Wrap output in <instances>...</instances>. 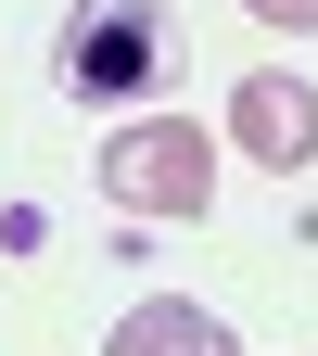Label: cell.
<instances>
[{
  "label": "cell",
  "instance_id": "2",
  "mask_svg": "<svg viewBox=\"0 0 318 356\" xmlns=\"http://www.w3.org/2000/svg\"><path fill=\"white\" fill-rule=\"evenodd\" d=\"M51 64H64L77 102H153V76H166V0H77Z\"/></svg>",
  "mask_w": 318,
  "mask_h": 356
},
{
  "label": "cell",
  "instance_id": "1",
  "mask_svg": "<svg viewBox=\"0 0 318 356\" xmlns=\"http://www.w3.org/2000/svg\"><path fill=\"white\" fill-rule=\"evenodd\" d=\"M89 178H102V204H127L141 229H178V216L216 204V140L191 115H127V127H102Z\"/></svg>",
  "mask_w": 318,
  "mask_h": 356
},
{
  "label": "cell",
  "instance_id": "5",
  "mask_svg": "<svg viewBox=\"0 0 318 356\" xmlns=\"http://www.w3.org/2000/svg\"><path fill=\"white\" fill-rule=\"evenodd\" d=\"M242 13H255V26H293V38H305V26H318V0H242Z\"/></svg>",
  "mask_w": 318,
  "mask_h": 356
},
{
  "label": "cell",
  "instance_id": "3",
  "mask_svg": "<svg viewBox=\"0 0 318 356\" xmlns=\"http://www.w3.org/2000/svg\"><path fill=\"white\" fill-rule=\"evenodd\" d=\"M230 140H242L267 178H305V165H318V89L280 76V64L242 76V89H230Z\"/></svg>",
  "mask_w": 318,
  "mask_h": 356
},
{
  "label": "cell",
  "instance_id": "4",
  "mask_svg": "<svg viewBox=\"0 0 318 356\" xmlns=\"http://www.w3.org/2000/svg\"><path fill=\"white\" fill-rule=\"evenodd\" d=\"M102 356H242V343H230V318H216V305L153 293V305H127V318H115V343H102Z\"/></svg>",
  "mask_w": 318,
  "mask_h": 356
}]
</instances>
